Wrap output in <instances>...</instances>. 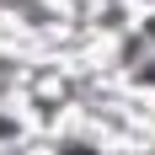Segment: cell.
I'll use <instances>...</instances> for the list:
<instances>
[{
    "instance_id": "1",
    "label": "cell",
    "mask_w": 155,
    "mask_h": 155,
    "mask_svg": "<svg viewBox=\"0 0 155 155\" xmlns=\"http://www.w3.org/2000/svg\"><path fill=\"white\" fill-rule=\"evenodd\" d=\"M128 64H134V75L155 80V27H150V32H139V38L128 43Z\"/></svg>"
}]
</instances>
